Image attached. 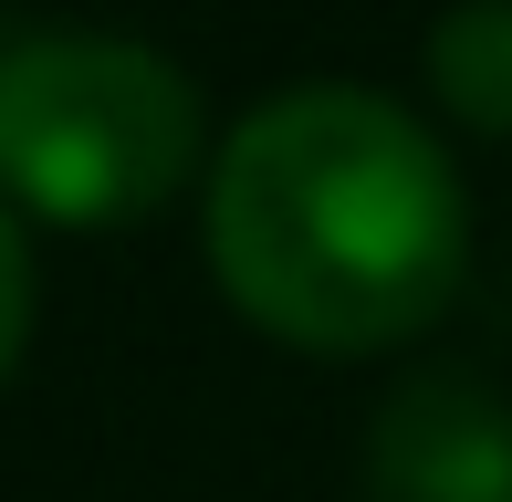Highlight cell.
Wrapping results in <instances>:
<instances>
[{"instance_id": "5b68a950", "label": "cell", "mask_w": 512, "mask_h": 502, "mask_svg": "<svg viewBox=\"0 0 512 502\" xmlns=\"http://www.w3.org/2000/svg\"><path fill=\"white\" fill-rule=\"evenodd\" d=\"M21 325H32V251H21V220H11V199H0V377H11V356H21Z\"/></svg>"}, {"instance_id": "7a4b0ae2", "label": "cell", "mask_w": 512, "mask_h": 502, "mask_svg": "<svg viewBox=\"0 0 512 502\" xmlns=\"http://www.w3.org/2000/svg\"><path fill=\"white\" fill-rule=\"evenodd\" d=\"M199 95L115 32H0V199L63 231H126L189 178Z\"/></svg>"}, {"instance_id": "3957f363", "label": "cell", "mask_w": 512, "mask_h": 502, "mask_svg": "<svg viewBox=\"0 0 512 502\" xmlns=\"http://www.w3.org/2000/svg\"><path fill=\"white\" fill-rule=\"evenodd\" d=\"M366 502H512V398L418 377L366 429Z\"/></svg>"}, {"instance_id": "6da1fadb", "label": "cell", "mask_w": 512, "mask_h": 502, "mask_svg": "<svg viewBox=\"0 0 512 502\" xmlns=\"http://www.w3.org/2000/svg\"><path fill=\"white\" fill-rule=\"evenodd\" d=\"M209 262L262 335L304 356H377L460 293L471 210L418 116L356 84H304L220 147Z\"/></svg>"}, {"instance_id": "277c9868", "label": "cell", "mask_w": 512, "mask_h": 502, "mask_svg": "<svg viewBox=\"0 0 512 502\" xmlns=\"http://www.w3.org/2000/svg\"><path fill=\"white\" fill-rule=\"evenodd\" d=\"M429 84L450 116H471L481 136L512 126V0H460L429 32Z\"/></svg>"}]
</instances>
